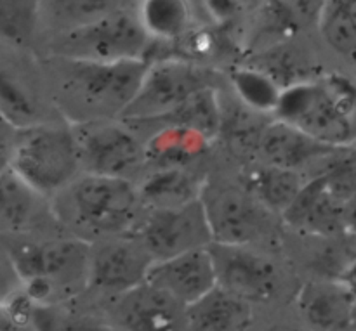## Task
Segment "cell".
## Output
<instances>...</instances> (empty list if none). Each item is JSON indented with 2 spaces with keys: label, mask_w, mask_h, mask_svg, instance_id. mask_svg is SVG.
Segmentation results:
<instances>
[{
  "label": "cell",
  "mask_w": 356,
  "mask_h": 331,
  "mask_svg": "<svg viewBox=\"0 0 356 331\" xmlns=\"http://www.w3.org/2000/svg\"><path fill=\"white\" fill-rule=\"evenodd\" d=\"M214 85L212 71L186 58L149 61L138 94L122 113L124 121L165 120L205 87Z\"/></svg>",
  "instance_id": "obj_6"
},
{
  "label": "cell",
  "mask_w": 356,
  "mask_h": 331,
  "mask_svg": "<svg viewBox=\"0 0 356 331\" xmlns=\"http://www.w3.org/2000/svg\"><path fill=\"white\" fill-rule=\"evenodd\" d=\"M134 238L155 260H165L212 243L202 198L172 208H152L134 229Z\"/></svg>",
  "instance_id": "obj_8"
},
{
  "label": "cell",
  "mask_w": 356,
  "mask_h": 331,
  "mask_svg": "<svg viewBox=\"0 0 356 331\" xmlns=\"http://www.w3.org/2000/svg\"><path fill=\"white\" fill-rule=\"evenodd\" d=\"M136 16L153 44H179L197 23L193 0H139Z\"/></svg>",
  "instance_id": "obj_18"
},
{
  "label": "cell",
  "mask_w": 356,
  "mask_h": 331,
  "mask_svg": "<svg viewBox=\"0 0 356 331\" xmlns=\"http://www.w3.org/2000/svg\"><path fill=\"white\" fill-rule=\"evenodd\" d=\"M257 153L266 165L298 170L308 165L312 160L336 151L330 146L322 144L305 132L291 127L280 120L264 125L257 134Z\"/></svg>",
  "instance_id": "obj_17"
},
{
  "label": "cell",
  "mask_w": 356,
  "mask_h": 331,
  "mask_svg": "<svg viewBox=\"0 0 356 331\" xmlns=\"http://www.w3.org/2000/svg\"><path fill=\"white\" fill-rule=\"evenodd\" d=\"M275 120L334 149L346 148L356 141V83L341 73L289 83Z\"/></svg>",
  "instance_id": "obj_1"
},
{
  "label": "cell",
  "mask_w": 356,
  "mask_h": 331,
  "mask_svg": "<svg viewBox=\"0 0 356 331\" xmlns=\"http://www.w3.org/2000/svg\"><path fill=\"white\" fill-rule=\"evenodd\" d=\"M212 243L249 246L264 238L271 228V212L266 210L245 187L205 186L202 193Z\"/></svg>",
  "instance_id": "obj_9"
},
{
  "label": "cell",
  "mask_w": 356,
  "mask_h": 331,
  "mask_svg": "<svg viewBox=\"0 0 356 331\" xmlns=\"http://www.w3.org/2000/svg\"><path fill=\"white\" fill-rule=\"evenodd\" d=\"M44 196L31 189L7 167L0 172V232H21L40 212Z\"/></svg>",
  "instance_id": "obj_23"
},
{
  "label": "cell",
  "mask_w": 356,
  "mask_h": 331,
  "mask_svg": "<svg viewBox=\"0 0 356 331\" xmlns=\"http://www.w3.org/2000/svg\"><path fill=\"white\" fill-rule=\"evenodd\" d=\"M9 169L40 196H58L82 172L73 125L38 121L16 130Z\"/></svg>",
  "instance_id": "obj_3"
},
{
  "label": "cell",
  "mask_w": 356,
  "mask_h": 331,
  "mask_svg": "<svg viewBox=\"0 0 356 331\" xmlns=\"http://www.w3.org/2000/svg\"><path fill=\"white\" fill-rule=\"evenodd\" d=\"M9 158H10V153L0 151V172H2L3 169H7V167H9Z\"/></svg>",
  "instance_id": "obj_36"
},
{
  "label": "cell",
  "mask_w": 356,
  "mask_h": 331,
  "mask_svg": "<svg viewBox=\"0 0 356 331\" xmlns=\"http://www.w3.org/2000/svg\"><path fill=\"white\" fill-rule=\"evenodd\" d=\"M152 45L138 16L117 9L63 31L54 42V54L72 61H149Z\"/></svg>",
  "instance_id": "obj_5"
},
{
  "label": "cell",
  "mask_w": 356,
  "mask_h": 331,
  "mask_svg": "<svg viewBox=\"0 0 356 331\" xmlns=\"http://www.w3.org/2000/svg\"><path fill=\"white\" fill-rule=\"evenodd\" d=\"M204 6V10L216 23H225L235 16L238 3L236 0H198Z\"/></svg>",
  "instance_id": "obj_33"
},
{
  "label": "cell",
  "mask_w": 356,
  "mask_h": 331,
  "mask_svg": "<svg viewBox=\"0 0 356 331\" xmlns=\"http://www.w3.org/2000/svg\"><path fill=\"white\" fill-rule=\"evenodd\" d=\"M42 0H0V40L28 47L35 37Z\"/></svg>",
  "instance_id": "obj_28"
},
{
  "label": "cell",
  "mask_w": 356,
  "mask_h": 331,
  "mask_svg": "<svg viewBox=\"0 0 356 331\" xmlns=\"http://www.w3.org/2000/svg\"><path fill=\"white\" fill-rule=\"evenodd\" d=\"M163 121L193 128L214 141L222 128V106L216 85L198 90Z\"/></svg>",
  "instance_id": "obj_26"
},
{
  "label": "cell",
  "mask_w": 356,
  "mask_h": 331,
  "mask_svg": "<svg viewBox=\"0 0 356 331\" xmlns=\"http://www.w3.org/2000/svg\"><path fill=\"white\" fill-rule=\"evenodd\" d=\"M212 260L218 274V287L247 304L270 302L278 294L280 274L268 257L249 246L211 243Z\"/></svg>",
  "instance_id": "obj_12"
},
{
  "label": "cell",
  "mask_w": 356,
  "mask_h": 331,
  "mask_svg": "<svg viewBox=\"0 0 356 331\" xmlns=\"http://www.w3.org/2000/svg\"><path fill=\"white\" fill-rule=\"evenodd\" d=\"M59 14L73 19V26L97 19L104 14L117 10L113 0H52ZM72 28V26H70Z\"/></svg>",
  "instance_id": "obj_31"
},
{
  "label": "cell",
  "mask_w": 356,
  "mask_h": 331,
  "mask_svg": "<svg viewBox=\"0 0 356 331\" xmlns=\"http://www.w3.org/2000/svg\"><path fill=\"white\" fill-rule=\"evenodd\" d=\"M266 331H301V330H294V328H287V326H275V328H270ZM312 331V330H309Z\"/></svg>",
  "instance_id": "obj_37"
},
{
  "label": "cell",
  "mask_w": 356,
  "mask_h": 331,
  "mask_svg": "<svg viewBox=\"0 0 356 331\" xmlns=\"http://www.w3.org/2000/svg\"><path fill=\"white\" fill-rule=\"evenodd\" d=\"M316 26L330 51L356 65V0H325Z\"/></svg>",
  "instance_id": "obj_25"
},
{
  "label": "cell",
  "mask_w": 356,
  "mask_h": 331,
  "mask_svg": "<svg viewBox=\"0 0 356 331\" xmlns=\"http://www.w3.org/2000/svg\"><path fill=\"white\" fill-rule=\"evenodd\" d=\"M19 274L7 252H0V305L7 304L17 291H21Z\"/></svg>",
  "instance_id": "obj_32"
},
{
  "label": "cell",
  "mask_w": 356,
  "mask_h": 331,
  "mask_svg": "<svg viewBox=\"0 0 356 331\" xmlns=\"http://www.w3.org/2000/svg\"><path fill=\"white\" fill-rule=\"evenodd\" d=\"M63 85L90 110L122 117L138 94L149 61H72L61 59Z\"/></svg>",
  "instance_id": "obj_7"
},
{
  "label": "cell",
  "mask_w": 356,
  "mask_h": 331,
  "mask_svg": "<svg viewBox=\"0 0 356 331\" xmlns=\"http://www.w3.org/2000/svg\"><path fill=\"white\" fill-rule=\"evenodd\" d=\"M250 321V304L219 287L188 307V331H245Z\"/></svg>",
  "instance_id": "obj_19"
},
{
  "label": "cell",
  "mask_w": 356,
  "mask_h": 331,
  "mask_svg": "<svg viewBox=\"0 0 356 331\" xmlns=\"http://www.w3.org/2000/svg\"><path fill=\"white\" fill-rule=\"evenodd\" d=\"M117 331H188V307L152 283L113 298L110 309Z\"/></svg>",
  "instance_id": "obj_13"
},
{
  "label": "cell",
  "mask_w": 356,
  "mask_h": 331,
  "mask_svg": "<svg viewBox=\"0 0 356 331\" xmlns=\"http://www.w3.org/2000/svg\"><path fill=\"white\" fill-rule=\"evenodd\" d=\"M233 89L247 108L257 113H273L277 111L284 87L270 73L259 68H233L229 75Z\"/></svg>",
  "instance_id": "obj_27"
},
{
  "label": "cell",
  "mask_w": 356,
  "mask_h": 331,
  "mask_svg": "<svg viewBox=\"0 0 356 331\" xmlns=\"http://www.w3.org/2000/svg\"><path fill=\"white\" fill-rule=\"evenodd\" d=\"M153 262L134 236H118L90 245L87 290L118 297L146 283Z\"/></svg>",
  "instance_id": "obj_11"
},
{
  "label": "cell",
  "mask_w": 356,
  "mask_h": 331,
  "mask_svg": "<svg viewBox=\"0 0 356 331\" xmlns=\"http://www.w3.org/2000/svg\"><path fill=\"white\" fill-rule=\"evenodd\" d=\"M0 114L14 128L38 124V108L26 87L0 68Z\"/></svg>",
  "instance_id": "obj_29"
},
{
  "label": "cell",
  "mask_w": 356,
  "mask_h": 331,
  "mask_svg": "<svg viewBox=\"0 0 356 331\" xmlns=\"http://www.w3.org/2000/svg\"><path fill=\"white\" fill-rule=\"evenodd\" d=\"M146 281L190 307L218 287V274L207 246L165 260H156Z\"/></svg>",
  "instance_id": "obj_14"
},
{
  "label": "cell",
  "mask_w": 356,
  "mask_h": 331,
  "mask_svg": "<svg viewBox=\"0 0 356 331\" xmlns=\"http://www.w3.org/2000/svg\"><path fill=\"white\" fill-rule=\"evenodd\" d=\"M83 173L124 177L146 162L145 146L122 124L92 120L73 124Z\"/></svg>",
  "instance_id": "obj_10"
},
{
  "label": "cell",
  "mask_w": 356,
  "mask_h": 331,
  "mask_svg": "<svg viewBox=\"0 0 356 331\" xmlns=\"http://www.w3.org/2000/svg\"><path fill=\"white\" fill-rule=\"evenodd\" d=\"M296 304L312 331H350L356 295L341 280L320 278L302 285Z\"/></svg>",
  "instance_id": "obj_16"
},
{
  "label": "cell",
  "mask_w": 356,
  "mask_h": 331,
  "mask_svg": "<svg viewBox=\"0 0 356 331\" xmlns=\"http://www.w3.org/2000/svg\"><path fill=\"white\" fill-rule=\"evenodd\" d=\"M141 207L139 189L129 179L83 173L56 196L52 210L79 232L118 238L134 232Z\"/></svg>",
  "instance_id": "obj_2"
},
{
  "label": "cell",
  "mask_w": 356,
  "mask_h": 331,
  "mask_svg": "<svg viewBox=\"0 0 356 331\" xmlns=\"http://www.w3.org/2000/svg\"><path fill=\"white\" fill-rule=\"evenodd\" d=\"M19 274L23 291L37 307L87 288L90 245L82 238L21 243L7 252Z\"/></svg>",
  "instance_id": "obj_4"
},
{
  "label": "cell",
  "mask_w": 356,
  "mask_h": 331,
  "mask_svg": "<svg viewBox=\"0 0 356 331\" xmlns=\"http://www.w3.org/2000/svg\"><path fill=\"white\" fill-rule=\"evenodd\" d=\"M143 205L152 208H172L202 198L205 184L198 180L186 167L156 169L138 187Z\"/></svg>",
  "instance_id": "obj_22"
},
{
  "label": "cell",
  "mask_w": 356,
  "mask_h": 331,
  "mask_svg": "<svg viewBox=\"0 0 356 331\" xmlns=\"http://www.w3.org/2000/svg\"><path fill=\"white\" fill-rule=\"evenodd\" d=\"M325 0H266L261 10V31L277 38L292 37L318 23Z\"/></svg>",
  "instance_id": "obj_24"
},
{
  "label": "cell",
  "mask_w": 356,
  "mask_h": 331,
  "mask_svg": "<svg viewBox=\"0 0 356 331\" xmlns=\"http://www.w3.org/2000/svg\"><path fill=\"white\" fill-rule=\"evenodd\" d=\"M211 139L193 128L165 124L145 144L146 162L155 163L156 169L186 167L200 158L211 146Z\"/></svg>",
  "instance_id": "obj_20"
},
{
  "label": "cell",
  "mask_w": 356,
  "mask_h": 331,
  "mask_svg": "<svg viewBox=\"0 0 356 331\" xmlns=\"http://www.w3.org/2000/svg\"><path fill=\"white\" fill-rule=\"evenodd\" d=\"M35 314L37 305L21 288L7 304L0 305V331H38Z\"/></svg>",
  "instance_id": "obj_30"
},
{
  "label": "cell",
  "mask_w": 356,
  "mask_h": 331,
  "mask_svg": "<svg viewBox=\"0 0 356 331\" xmlns=\"http://www.w3.org/2000/svg\"><path fill=\"white\" fill-rule=\"evenodd\" d=\"M301 173L298 170L282 169L263 163L250 170L243 180V187L273 215L284 217L298 194L305 187Z\"/></svg>",
  "instance_id": "obj_21"
},
{
  "label": "cell",
  "mask_w": 356,
  "mask_h": 331,
  "mask_svg": "<svg viewBox=\"0 0 356 331\" xmlns=\"http://www.w3.org/2000/svg\"><path fill=\"white\" fill-rule=\"evenodd\" d=\"M282 219L296 231L309 236L337 238L348 235L344 205L327 184L325 173L305 184Z\"/></svg>",
  "instance_id": "obj_15"
},
{
  "label": "cell",
  "mask_w": 356,
  "mask_h": 331,
  "mask_svg": "<svg viewBox=\"0 0 356 331\" xmlns=\"http://www.w3.org/2000/svg\"><path fill=\"white\" fill-rule=\"evenodd\" d=\"M350 331H356V305H355V311H353V318H351Z\"/></svg>",
  "instance_id": "obj_38"
},
{
  "label": "cell",
  "mask_w": 356,
  "mask_h": 331,
  "mask_svg": "<svg viewBox=\"0 0 356 331\" xmlns=\"http://www.w3.org/2000/svg\"><path fill=\"white\" fill-rule=\"evenodd\" d=\"M35 323H37L38 331H117L115 328H104L97 325H87V323H65V325H54L52 321L44 323L37 314H35Z\"/></svg>",
  "instance_id": "obj_34"
},
{
  "label": "cell",
  "mask_w": 356,
  "mask_h": 331,
  "mask_svg": "<svg viewBox=\"0 0 356 331\" xmlns=\"http://www.w3.org/2000/svg\"><path fill=\"white\" fill-rule=\"evenodd\" d=\"M14 135H16V130L7 124L6 120L0 114V151L10 153L14 142Z\"/></svg>",
  "instance_id": "obj_35"
}]
</instances>
